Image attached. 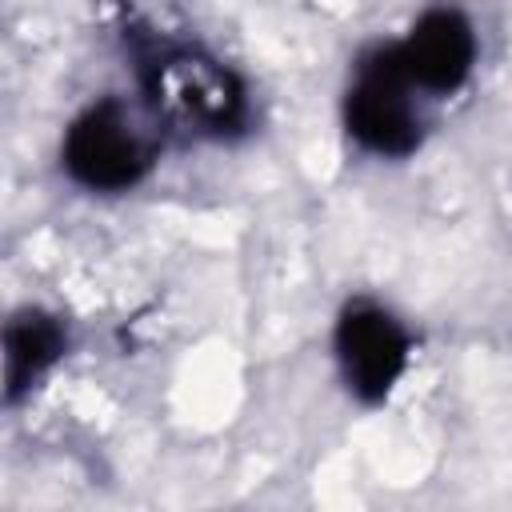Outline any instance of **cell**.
<instances>
[{
	"label": "cell",
	"instance_id": "obj_1",
	"mask_svg": "<svg viewBox=\"0 0 512 512\" xmlns=\"http://www.w3.org/2000/svg\"><path fill=\"white\" fill-rule=\"evenodd\" d=\"M412 80L404 76L396 48H380L360 60L344 100V124L376 156H404L420 144V116L412 104Z\"/></svg>",
	"mask_w": 512,
	"mask_h": 512
},
{
	"label": "cell",
	"instance_id": "obj_6",
	"mask_svg": "<svg viewBox=\"0 0 512 512\" xmlns=\"http://www.w3.org/2000/svg\"><path fill=\"white\" fill-rule=\"evenodd\" d=\"M64 352V328L56 316L24 308L8 320L4 328V384H8V400H20L24 388H32V380L40 372H48Z\"/></svg>",
	"mask_w": 512,
	"mask_h": 512
},
{
	"label": "cell",
	"instance_id": "obj_3",
	"mask_svg": "<svg viewBox=\"0 0 512 512\" xmlns=\"http://www.w3.org/2000/svg\"><path fill=\"white\" fill-rule=\"evenodd\" d=\"M148 164V144L116 100L92 104L84 116L72 120L64 136V168L76 184L92 192L132 188L148 172Z\"/></svg>",
	"mask_w": 512,
	"mask_h": 512
},
{
	"label": "cell",
	"instance_id": "obj_4",
	"mask_svg": "<svg viewBox=\"0 0 512 512\" xmlns=\"http://www.w3.org/2000/svg\"><path fill=\"white\" fill-rule=\"evenodd\" d=\"M336 360L344 384L364 404H376L392 392L408 364V332L376 304H348L336 324Z\"/></svg>",
	"mask_w": 512,
	"mask_h": 512
},
{
	"label": "cell",
	"instance_id": "obj_2",
	"mask_svg": "<svg viewBox=\"0 0 512 512\" xmlns=\"http://www.w3.org/2000/svg\"><path fill=\"white\" fill-rule=\"evenodd\" d=\"M144 84L164 112L200 132H228L244 116V92L236 76L188 48H172L148 60Z\"/></svg>",
	"mask_w": 512,
	"mask_h": 512
},
{
	"label": "cell",
	"instance_id": "obj_5",
	"mask_svg": "<svg viewBox=\"0 0 512 512\" xmlns=\"http://www.w3.org/2000/svg\"><path fill=\"white\" fill-rule=\"evenodd\" d=\"M396 60H400L404 76L412 80V88L452 92L464 84V76L472 72V60H476L472 24L452 8L424 12L412 24V32L396 44Z\"/></svg>",
	"mask_w": 512,
	"mask_h": 512
}]
</instances>
